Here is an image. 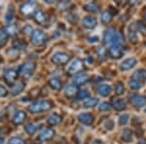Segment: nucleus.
<instances>
[{"label":"nucleus","instance_id":"7ed1b4c3","mask_svg":"<svg viewBox=\"0 0 146 144\" xmlns=\"http://www.w3.org/2000/svg\"><path fill=\"white\" fill-rule=\"evenodd\" d=\"M35 68H36V64L34 62H31V61H28V62L23 63L22 66H21L20 74L23 78H27H27H30L33 75Z\"/></svg>","mask_w":146,"mask_h":144},{"label":"nucleus","instance_id":"9d476101","mask_svg":"<svg viewBox=\"0 0 146 144\" xmlns=\"http://www.w3.org/2000/svg\"><path fill=\"white\" fill-rule=\"evenodd\" d=\"M4 78H5V81L8 84H13L18 78V72L16 71L15 69H12V68H10V69L6 70L5 75H4Z\"/></svg>","mask_w":146,"mask_h":144},{"label":"nucleus","instance_id":"e433bc0d","mask_svg":"<svg viewBox=\"0 0 146 144\" xmlns=\"http://www.w3.org/2000/svg\"><path fill=\"white\" fill-rule=\"evenodd\" d=\"M122 137H123L126 141H129L131 139V131L129 129H124L123 134H122Z\"/></svg>","mask_w":146,"mask_h":144},{"label":"nucleus","instance_id":"6ab92c4d","mask_svg":"<svg viewBox=\"0 0 146 144\" xmlns=\"http://www.w3.org/2000/svg\"><path fill=\"white\" fill-rule=\"evenodd\" d=\"M109 54L113 58H119L122 55V46L113 45V46L109 47Z\"/></svg>","mask_w":146,"mask_h":144},{"label":"nucleus","instance_id":"4be33fe9","mask_svg":"<svg viewBox=\"0 0 146 144\" xmlns=\"http://www.w3.org/2000/svg\"><path fill=\"white\" fill-rule=\"evenodd\" d=\"M113 106H114V108L117 110H123V109H126L127 103L125 102L123 100L115 98V100H113Z\"/></svg>","mask_w":146,"mask_h":144},{"label":"nucleus","instance_id":"cd10ccee","mask_svg":"<svg viewBox=\"0 0 146 144\" xmlns=\"http://www.w3.org/2000/svg\"><path fill=\"white\" fill-rule=\"evenodd\" d=\"M101 22H102L103 23H110V21H111V15H110V13L109 12H107V11H105V12H103L102 14H101Z\"/></svg>","mask_w":146,"mask_h":144},{"label":"nucleus","instance_id":"de8ad7c7","mask_svg":"<svg viewBox=\"0 0 146 144\" xmlns=\"http://www.w3.org/2000/svg\"><path fill=\"white\" fill-rule=\"evenodd\" d=\"M28 144H34V143H28Z\"/></svg>","mask_w":146,"mask_h":144},{"label":"nucleus","instance_id":"f3484780","mask_svg":"<svg viewBox=\"0 0 146 144\" xmlns=\"http://www.w3.org/2000/svg\"><path fill=\"white\" fill-rule=\"evenodd\" d=\"M82 23H83V25L86 28H94L96 25V19L95 17L89 16V17L83 19Z\"/></svg>","mask_w":146,"mask_h":144},{"label":"nucleus","instance_id":"2eb2a0df","mask_svg":"<svg viewBox=\"0 0 146 144\" xmlns=\"http://www.w3.org/2000/svg\"><path fill=\"white\" fill-rule=\"evenodd\" d=\"M89 80V75L86 74V73H80V74H77L76 76L74 77L73 79V83L77 86L79 85H83L86 83L87 81Z\"/></svg>","mask_w":146,"mask_h":144},{"label":"nucleus","instance_id":"b1692460","mask_svg":"<svg viewBox=\"0 0 146 144\" xmlns=\"http://www.w3.org/2000/svg\"><path fill=\"white\" fill-rule=\"evenodd\" d=\"M60 121H62V118L56 114H52L48 117V123L50 125H53V126L58 125L60 123Z\"/></svg>","mask_w":146,"mask_h":144},{"label":"nucleus","instance_id":"dca6fc26","mask_svg":"<svg viewBox=\"0 0 146 144\" xmlns=\"http://www.w3.org/2000/svg\"><path fill=\"white\" fill-rule=\"evenodd\" d=\"M27 119V114H25V111H18L15 115H14L13 118V122L15 125H20L23 124V122Z\"/></svg>","mask_w":146,"mask_h":144},{"label":"nucleus","instance_id":"f257e3e1","mask_svg":"<svg viewBox=\"0 0 146 144\" xmlns=\"http://www.w3.org/2000/svg\"><path fill=\"white\" fill-rule=\"evenodd\" d=\"M104 43L106 46L111 47L113 45H119L122 46L123 44V38L121 34L114 28H109L105 31L104 33Z\"/></svg>","mask_w":146,"mask_h":144},{"label":"nucleus","instance_id":"1a4fd4ad","mask_svg":"<svg viewBox=\"0 0 146 144\" xmlns=\"http://www.w3.org/2000/svg\"><path fill=\"white\" fill-rule=\"evenodd\" d=\"M129 100L137 108L142 107V106H144L146 104V98L141 96H135V94H133V96H129Z\"/></svg>","mask_w":146,"mask_h":144},{"label":"nucleus","instance_id":"9b49d317","mask_svg":"<svg viewBox=\"0 0 146 144\" xmlns=\"http://www.w3.org/2000/svg\"><path fill=\"white\" fill-rule=\"evenodd\" d=\"M55 135V131H53L52 129H46L44 131H42L41 133H39L38 135V139L42 142L47 140H50V139Z\"/></svg>","mask_w":146,"mask_h":144},{"label":"nucleus","instance_id":"c756f323","mask_svg":"<svg viewBox=\"0 0 146 144\" xmlns=\"http://www.w3.org/2000/svg\"><path fill=\"white\" fill-rule=\"evenodd\" d=\"M129 120V114H123L121 115V116L119 117V125H121V126H124V125H127L128 124Z\"/></svg>","mask_w":146,"mask_h":144},{"label":"nucleus","instance_id":"ddd939ff","mask_svg":"<svg viewBox=\"0 0 146 144\" xmlns=\"http://www.w3.org/2000/svg\"><path fill=\"white\" fill-rule=\"evenodd\" d=\"M98 92L100 94V96L102 98H106V96H110L112 93V88L110 85H107V84H102V85H100L98 88Z\"/></svg>","mask_w":146,"mask_h":144},{"label":"nucleus","instance_id":"a19ab883","mask_svg":"<svg viewBox=\"0 0 146 144\" xmlns=\"http://www.w3.org/2000/svg\"><path fill=\"white\" fill-rule=\"evenodd\" d=\"M13 46L15 47L16 49H23L25 47V45L22 43L21 41H15V43L13 44Z\"/></svg>","mask_w":146,"mask_h":144},{"label":"nucleus","instance_id":"5701e85b","mask_svg":"<svg viewBox=\"0 0 146 144\" xmlns=\"http://www.w3.org/2000/svg\"><path fill=\"white\" fill-rule=\"evenodd\" d=\"M49 84H50L51 88L53 90H55V91H58V90H60L62 87V82L58 79H56V78H52L50 81H49Z\"/></svg>","mask_w":146,"mask_h":144},{"label":"nucleus","instance_id":"c03bdc74","mask_svg":"<svg viewBox=\"0 0 146 144\" xmlns=\"http://www.w3.org/2000/svg\"><path fill=\"white\" fill-rule=\"evenodd\" d=\"M4 143V137H3V134H2V131L0 129V144H3Z\"/></svg>","mask_w":146,"mask_h":144},{"label":"nucleus","instance_id":"49530a36","mask_svg":"<svg viewBox=\"0 0 146 144\" xmlns=\"http://www.w3.org/2000/svg\"><path fill=\"white\" fill-rule=\"evenodd\" d=\"M138 144H146V141H144V140H142V141H140L139 143Z\"/></svg>","mask_w":146,"mask_h":144},{"label":"nucleus","instance_id":"7c9ffc66","mask_svg":"<svg viewBox=\"0 0 146 144\" xmlns=\"http://www.w3.org/2000/svg\"><path fill=\"white\" fill-rule=\"evenodd\" d=\"M129 41L135 43V42L138 41V33L135 30H131L129 33Z\"/></svg>","mask_w":146,"mask_h":144},{"label":"nucleus","instance_id":"393cba45","mask_svg":"<svg viewBox=\"0 0 146 144\" xmlns=\"http://www.w3.org/2000/svg\"><path fill=\"white\" fill-rule=\"evenodd\" d=\"M76 92H77L76 87L73 86V85H69V86H67L65 88V94H66V96H68V98H72L73 96H75Z\"/></svg>","mask_w":146,"mask_h":144},{"label":"nucleus","instance_id":"f704fd0d","mask_svg":"<svg viewBox=\"0 0 146 144\" xmlns=\"http://www.w3.org/2000/svg\"><path fill=\"white\" fill-rule=\"evenodd\" d=\"M115 92L118 96H122L125 93V89H124V85L121 83H118L115 86Z\"/></svg>","mask_w":146,"mask_h":144},{"label":"nucleus","instance_id":"c85d7f7f","mask_svg":"<svg viewBox=\"0 0 146 144\" xmlns=\"http://www.w3.org/2000/svg\"><path fill=\"white\" fill-rule=\"evenodd\" d=\"M8 40V33L6 30L0 29V45H4Z\"/></svg>","mask_w":146,"mask_h":144},{"label":"nucleus","instance_id":"8fccbe9b","mask_svg":"<svg viewBox=\"0 0 146 144\" xmlns=\"http://www.w3.org/2000/svg\"><path fill=\"white\" fill-rule=\"evenodd\" d=\"M145 111H146V109H145Z\"/></svg>","mask_w":146,"mask_h":144},{"label":"nucleus","instance_id":"0eeeda50","mask_svg":"<svg viewBox=\"0 0 146 144\" xmlns=\"http://www.w3.org/2000/svg\"><path fill=\"white\" fill-rule=\"evenodd\" d=\"M70 60V56L65 53H56L52 58V61L55 64H64Z\"/></svg>","mask_w":146,"mask_h":144},{"label":"nucleus","instance_id":"423d86ee","mask_svg":"<svg viewBox=\"0 0 146 144\" xmlns=\"http://www.w3.org/2000/svg\"><path fill=\"white\" fill-rule=\"evenodd\" d=\"M136 64H137V60L133 56H129L122 61L120 64V68L122 71H129V70L133 69L136 66Z\"/></svg>","mask_w":146,"mask_h":144},{"label":"nucleus","instance_id":"a18cd8bd","mask_svg":"<svg viewBox=\"0 0 146 144\" xmlns=\"http://www.w3.org/2000/svg\"><path fill=\"white\" fill-rule=\"evenodd\" d=\"M94 144H104L103 142H101V141H98V140H96V141H95V143Z\"/></svg>","mask_w":146,"mask_h":144},{"label":"nucleus","instance_id":"4c0bfd02","mask_svg":"<svg viewBox=\"0 0 146 144\" xmlns=\"http://www.w3.org/2000/svg\"><path fill=\"white\" fill-rule=\"evenodd\" d=\"M89 96H90V93L87 90H81L78 93V98H80V100H84V98H89Z\"/></svg>","mask_w":146,"mask_h":144},{"label":"nucleus","instance_id":"20e7f679","mask_svg":"<svg viewBox=\"0 0 146 144\" xmlns=\"http://www.w3.org/2000/svg\"><path fill=\"white\" fill-rule=\"evenodd\" d=\"M47 41V36L42 30L36 29L31 35V42L34 46H41Z\"/></svg>","mask_w":146,"mask_h":144},{"label":"nucleus","instance_id":"72a5a7b5","mask_svg":"<svg viewBox=\"0 0 146 144\" xmlns=\"http://www.w3.org/2000/svg\"><path fill=\"white\" fill-rule=\"evenodd\" d=\"M111 109V106L110 104H108L107 102H101L98 105V110L101 111V112H105V111H109Z\"/></svg>","mask_w":146,"mask_h":144},{"label":"nucleus","instance_id":"2f4dec72","mask_svg":"<svg viewBox=\"0 0 146 144\" xmlns=\"http://www.w3.org/2000/svg\"><path fill=\"white\" fill-rule=\"evenodd\" d=\"M85 9H86L87 11H90V12H96L98 9V7L96 3L91 2V3H88L85 5Z\"/></svg>","mask_w":146,"mask_h":144},{"label":"nucleus","instance_id":"412c9836","mask_svg":"<svg viewBox=\"0 0 146 144\" xmlns=\"http://www.w3.org/2000/svg\"><path fill=\"white\" fill-rule=\"evenodd\" d=\"M23 90H25V84L22 83V82H19V83H17L12 87L11 92H12V94H13V96H17V94L22 93Z\"/></svg>","mask_w":146,"mask_h":144},{"label":"nucleus","instance_id":"6e6552de","mask_svg":"<svg viewBox=\"0 0 146 144\" xmlns=\"http://www.w3.org/2000/svg\"><path fill=\"white\" fill-rule=\"evenodd\" d=\"M84 67V63L82 60H74L68 66V72L70 74H76L81 71Z\"/></svg>","mask_w":146,"mask_h":144},{"label":"nucleus","instance_id":"58836bf2","mask_svg":"<svg viewBox=\"0 0 146 144\" xmlns=\"http://www.w3.org/2000/svg\"><path fill=\"white\" fill-rule=\"evenodd\" d=\"M7 94H8V91L6 90V88L0 85V98H5Z\"/></svg>","mask_w":146,"mask_h":144},{"label":"nucleus","instance_id":"bb28decb","mask_svg":"<svg viewBox=\"0 0 146 144\" xmlns=\"http://www.w3.org/2000/svg\"><path fill=\"white\" fill-rule=\"evenodd\" d=\"M129 88L131 90H133V91H139V90L142 88V84H140L139 82L135 81V80L131 79V81H129Z\"/></svg>","mask_w":146,"mask_h":144},{"label":"nucleus","instance_id":"aec40b11","mask_svg":"<svg viewBox=\"0 0 146 144\" xmlns=\"http://www.w3.org/2000/svg\"><path fill=\"white\" fill-rule=\"evenodd\" d=\"M98 104V100L95 98H89L84 100L83 105L86 108H94Z\"/></svg>","mask_w":146,"mask_h":144},{"label":"nucleus","instance_id":"a878e982","mask_svg":"<svg viewBox=\"0 0 146 144\" xmlns=\"http://www.w3.org/2000/svg\"><path fill=\"white\" fill-rule=\"evenodd\" d=\"M5 30H6L7 33H8V35L9 34H10V35H17L18 32H19V28H18V27L16 25H8Z\"/></svg>","mask_w":146,"mask_h":144},{"label":"nucleus","instance_id":"ea45409f","mask_svg":"<svg viewBox=\"0 0 146 144\" xmlns=\"http://www.w3.org/2000/svg\"><path fill=\"white\" fill-rule=\"evenodd\" d=\"M23 31L25 32V34H27V35H30V34L32 35V33H33L34 30L32 29V27H30V25H27V27H25V28H23Z\"/></svg>","mask_w":146,"mask_h":144},{"label":"nucleus","instance_id":"c9c22d12","mask_svg":"<svg viewBox=\"0 0 146 144\" xmlns=\"http://www.w3.org/2000/svg\"><path fill=\"white\" fill-rule=\"evenodd\" d=\"M10 144H25V141L23 140V138L19 137V136H15V137H12L9 141Z\"/></svg>","mask_w":146,"mask_h":144},{"label":"nucleus","instance_id":"39448f33","mask_svg":"<svg viewBox=\"0 0 146 144\" xmlns=\"http://www.w3.org/2000/svg\"><path fill=\"white\" fill-rule=\"evenodd\" d=\"M37 4L35 2H27L21 6V13L25 17H30L36 13Z\"/></svg>","mask_w":146,"mask_h":144},{"label":"nucleus","instance_id":"a211bd4d","mask_svg":"<svg viewBox=\"0 0 146 144\" xmlns=\"http://www.w3.org/2000/svg\"><path fill=\"white\" fill-rule=\"evenodd\" d=\"M133 79L139 82L140 84L146 82V70H138L133 74Z\"/></svg>","mask_w":146,"mask_h":144},{"label":"nucleus","instance_id":"f8f14e48","mask_svg":"<svg viewBox=\"0 0 146 144\" xmlns=\"http://www.w3.org/2000/svg\"><path fill=\"white\" fill-rule=\"evenodd\" d=\"M34 18H35V21H36L39 25H47L49 22V18H48V16H47V14H45L42 11H37L36 13L34 14Z\"/></svg>","mask_w":146,"mask_h":144},{"label":"nucleus","instance_id":"f03ea898","mask_svg":"<svg viewBox=\"0 0 146 144\" xmlns=\"http://www.w3.org/2000/svg\"><path fill=\"white\" fill-rule=\"evenodd\" d=\"M52 108V103L50 101L47 100H38L35 101L32 104L29 105L28 107V110L30 111L31 113H41V112H45V111L50 110Z\"/></svg>","mask_w":146,"mask_h":144},{"label":"nucleus","instance_id":"4468645a","mask_svg":"<svg viewBox=\"0 0 146 144\" xmlns=\"http://www.w3.org/2000/svg\"><path fill=\"white\" fill-rule=\"evenodd\" d=\"M78 119L80 122L83 123L84 125H87V126H90L94 122V117L92 116L90 113H87V112L80 113L78 115Z\"/></svg>","mask_w":146,"mask_h":144},{"label":"nucleus","instance_id":"473e14b6","mask_svg":"<svg viewBox=\"0 0 146 144\" xmlns=\"http://www.w3.org/2000/svg\"><path fill=\"white\" fill-rule=\"evenodd\" d=\"M25 129V131H27L28 134H33L35 133V131H36V127H35L33 124H31V123L27 124Z\"/></svg>","mask_w":146,"mask_h":144},{"label":"nucleus","instance_id":"37998d69","mask_svg":"<svg viewBox=\"0 0 146 144\" xmlns=\"http://www.w3.org/2000/svg\"><path fill=\"white\" fill-rule=\"evenodd\" d=\"M98 55H100V58H104V55H105V50L103 48H100V50H98Z\"/></svg>","mask_w":146,"mask_h":144},{"label":"nucleus","instance_id":"79ce46f5","mask_svg":"<svg viewBox=\"0 0 146 144\" xmlns=\"http://www.w3.org/2000/svg\"><path fill=\"white\" fill-rule=\"evenodd\" d=\"M137 28H138V31L139 32H142L143 34H146V25H144L143 23H139Z\"/></svg>","mask_w":146,"mask_h":144},{"label":"nucleus","instance_id":"09e8293b","mask_svg":"<svg viewBox=\"0 0 146 144\" xmlns=\"http://www.w3.org/2000/svg\"><path fill=\"white\" fill-rule=\"evenodd\" d=\"M145 19H146V16H145Z\"/></svg>","mask_w":146,"mask_h":144}]
</instances>
